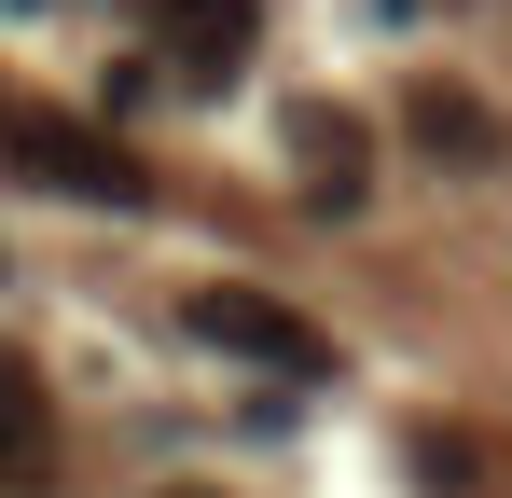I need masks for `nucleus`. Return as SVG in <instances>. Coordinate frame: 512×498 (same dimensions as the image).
Listing matches in <instances>:
<instances>
[{"instance_id": "nucleus-1", "label": "nucleus", "mask_w": 512, "mask_h": 498, "mask_svg": "<svg viewBox=\"0 0 512 498\" xmlns=\"http://www.w3.org/2000/svg\"><path fill=\"white\" fill-rule=\"evenodd\" d=\"M0 166L14 180H42V194H84V208H153V166L125 153L111 125H84V111H0Z\"/></svg>"}, {"instance_id": "nucleus-2", "label": "nucleus", "mask_w": 512, "mask_h": 498, "mask_svg": "<svg viewBox=\"0 0 512 498\" xmlns=\"http://www.w3.org/2000/svg\"><path fill=\"white\" fill-rule=\"evenodd\" d=\"M180 319L208 332L222 360H263V374H333V332L305 319V305H277V291H250V277H208Z\"/></svg>"}, {"instance_id": "nucleus-3", "label": "nucleus", "mask_w": 512, "mask_h": 498, "mask_svg": "<svg viewBox=\"0 0 512 498\" xmlns=\"http://www.w3.org/2000/svg\"><path fill=\"white\" fill-rule=\"evenodd\" d=\"M263 42V0H167L153 14V56H167V83H236Z\"/></svg>"}, {"instance_id": "nucleus-4", "label": "nucleus", "mask_w": 512, "mask_h": 498, "mask_svg": "<svg viewBox=\"0 0 512 498\" xmlns=\"http://www.w3.org/2000/svg\"><path fill=\"white\" fill-rule=\"evenodd\" d=\"M416 485L429 498H512V443L471 429V415H429L416 429Z\"/></svg>"}, {"instance_id": "nucleus-5", "label": "nucleus", "mask_w": 512, "mask_h": 498, "mask_svg": "<svg viewBox=\"0 0 512 498\" xmlns=\"http://www.w3.org/2000/svg\"><path fill=\"white\" fill-rule=\"evenodd\" d=\"M402 139H416L429 166H499V111H485L471 83H416V97H402Z\"/></svg>"}, {"instance_id": "nucleus-6", "label": "nucleus", "mask_w": 512, "mask_h": 498, "mask_svg": "<svg viewBox=\"0 0 512 498\" xmlns=\"http://www.w3.org/2000/svg\"><path fill=\"white\" fill-rule=\"evenodd\" d=\"M277 139H291V166H305V194H319V208H360V180H374V153H360V125H346V111H291V125H277Z\"/></svg>"}, {"instance_id": "nucleus-7", "label": "nucleus", "mask_w": 512, "mask_h": 498, "mask_svg": "<svg viewBox=\"0 0 512 498\" xmlns=\"http://www.w3.org/2000/svg\"><path fill=\"white\" fill-rule=\"evenodd\" d=\"M0 485H56V402L14 346H0Z\"/></svg>"}, {"instance_id": "nucleus-8", "label": "nucleus", "mask_w": 512, "mask_h": 498, "mask_svg": "<svg viewBox=\"0 0 512 498\" xmlns=\"http://www.w3.org/2000/svg\"><path fill=\"white\" fill-rule=\"evenodd\" d=\"M153 498H208V485H153Z\"/></svg>"}, {"instance_id": "nucleus-9", "label": "nucleus", "mask_w": 512, "mask_h": 498, "mask_svg": "<svg viewBox=\"0 0 512 498\" xmlns=\"http://www.w3.org/2000/svg\"><path fill=\"white\" fill-rule=\"evenodd\" d=\"M0 14H42V0H0Z\"/></svg>"}]
</instances>
